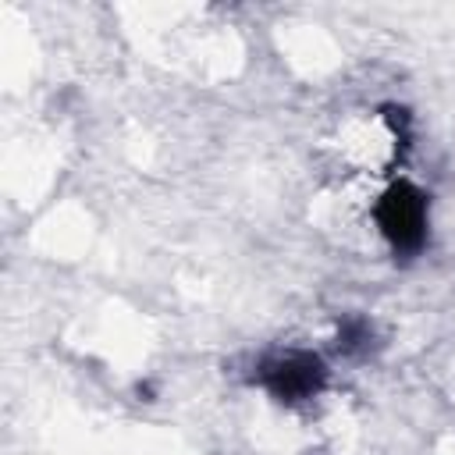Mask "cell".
<instances>
[{
    "label": "cell",
    "mask_w": 455,
    "mask_h": 455,
    "mask_svg": "<svg viewBox=\"0 0 455 455\" xmlns=\"http://www.w3.org/2000/svg\"><path fill=\"white\" fill-rule=\"evenodd\" d=\"M370 341V323L363 320V316H348V320H341V331H338V345H341V352H355V348H363Z\"/></svg>",
    "instance_id": "3"
},
{
    "label": "cell",
    "mask_w": 455,
    "mask_h": 455,
    "mask_svg": "<svg viewBox=\"0 0 455 455\" xmlns=\"http://www.w3.org/2000/svg\"><path fill=\"white\" fill-rule=\"evenodd\" d=\"M252 380L281 405L295 409L313 402L323 387H327V363L309 352V348H284V352H270L256 363Z\"/></svg>",
    "instance_id": "2"
},
{
    "label": "cell",
    "mask_w": 455,
    "mask_h": 455,
    "mask_svg": "<svg viewBox=\"0 0 455 455\" xmlns=\"http://www.w3.org/2000/svg\"><path fill=\"white\" fill-rule=\"evenodd\" d=\"M373 220L384 235V242L391 245L395 256L402 259H412L423 252L427 245V231H430V203H427V192L416 188L412 181L398 178L391 181L377 206H373Z\"/></svg>",
    "instance_id": "1"
}]
</instances>
